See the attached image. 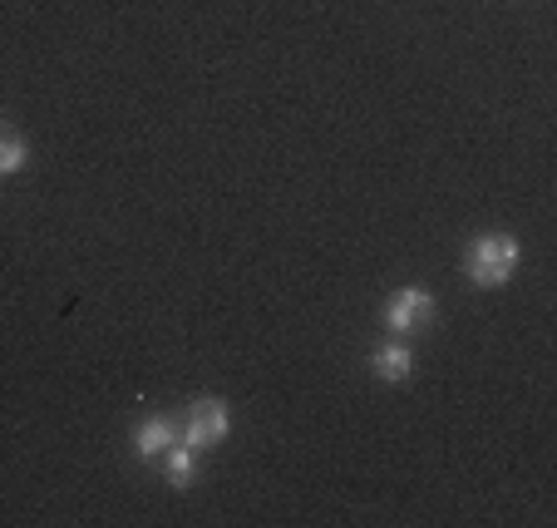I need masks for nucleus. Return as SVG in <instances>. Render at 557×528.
<instances>
[{
	"label": "nucleus",
	"instance_id": "1",
	"mask_svg": "<svg viewBox=\"0 0 557 528\" xmlns=\"http://www.w3.org/2000/svg\"><path fill=\"white\" fill-rule=\"evenodd\" d=\"M518 262H523V247L508 233H479L469 243V253H463V272H469L473 286H484V292L504 286L518 272Z\"/></svg>",
	"mask_w": 557,
	"mask_h": 528
},
{
	"label": "nucleus",
	"instance_id": "2",
	"mask_svg": "<svg viewBox=\"0 0 557 528\" xmlns=\"http://www.w3.org/2000/svg\"><path fill=\"white\" fill-rule=\"evenodd\" d=\"M227 434H232V410H227V401H218V395H198V401L178 415V440L193 444L198 455L202 450H218Z\"/></svg>",
	"mask_w": 557,
	"mask_h": 528
},
{
	"label": "nucleus",
	"instance_id": "3",
	"mask_svg": "<svg viewBox=\"0 0 557 528\" xmlns=\"http://www.w3.org/2000/svg\"><path fill=\"white\" fill-rule=\"evenodd\" d=\"M434 311H440V307H434L430 286H400V292L385 302V311H380V317H385L389 336H414V331H424L434 321Z\"/></svg>",
	"mask_w": 557,
	"mask_h": 528
},
{
	"label": "nucleus",
	"instance_id": "4",
	"mask_svg": "<svg viewBox=\"0 0 557 528\" xmlns=\"http://www.w3.org/2000/svg\"><path fill=\"white\" fill-rule=\"evenodd\" d=\"M128 440H134L138 459H163L169 455V444H178V415H144Z\"/></svg>",
	"mask_w": 557,
	"mask_h": 528
},
{
	"label": "nucleus",
	"instance_id": "5",
	"mask_svg": "<svg viewBox=\"0 0 557 528\" xmlns=\"http://www.w3.org/2000/svg\"><path fill=\"white\" fill-rule=\"evenodd\" d=\"M370 370H375L380 381H389V385H405L414 376V351L405 346V336H389L385 346H375V356H370Z\"/></svg>",
	"mask_w": 557,
	"mask_h": 528
},
{
	"label": "nucleus",
	"instance_id": "6",
	"mask_svg": "<svg viewBox=\"0 0 557 528\" xmlns=\"http://www.w3.org/2000/svg\"><path fill=\"white\" fill-rule=\"evenodd\" d=\"M163 475H169L173 489H193V479H198V450L193 444H169V455H163Z\"/></svg>",
	"mask_w": 557,
	"mask_h": 528
},
{
	"label": "nucleus",
	"instance_id": "7",
	"mask_svg": "<svg viewBox=\"0 0 557 528\" xmlns=\"http://www.w3.org/2000/svg\"><path fill=\"white\" fill-rule=\"evenodd\" d=\"M25 159H30V144H25L21 134H0V179L21 173V169H25Z\"/></svg>",
	"mask_w": 557,
	"mask_h": 528
}]
</instances>
